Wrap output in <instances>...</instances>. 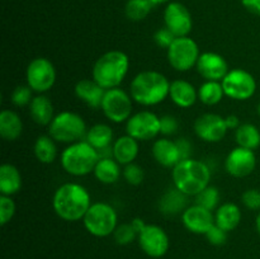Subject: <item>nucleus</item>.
I'll use <instances>...</instances> for the list:
<instances>
[{"instance_id":"1","label":"nucleus","mask_w":260,"mask_h":259,"mask_svg":"<svg viewBox=\"0 0 260 259\" xmlns=\"http://www.w3.org/2000/svg\"><path fill=\"white\" fill-rule=\"evenodd\" d=\"M90 206V195L86 188L78 183L60 185L52 198V207L56 215L65 221L81 220Z\"/></svg>"},{"instance_id":"2","label":"nucleus","mask_w":260,"mask_h":259,"mask_svg":"<svg viewBox=\"0 0 260 259\" xmlns=\"http://www.w3.org/2000/svg\"><path fill=\"white\" fill-rule=\"evenodd\" d=\"M170 83L167 76L154 70L141 71L131 81L129 93L136 103L145 107L156 106L169 95Z\"/></svg>"},{"instance_id":"3","label":"nucleus","mask_w":260,"mask_h":259,"mask_svg":"<svg viewBox=\"0 0 260 259\" xmlns=\"http://www.w3.org/2000/svg\"><path fill=\"white\" fill-rule=\"evenodd\" d=\"M174 187L187 196H197L210 185L211 170L201 160L187 159L178 163L172 172Z\"/></svg>"},{"instance_id":"4","label":"nucleus","mask_w":260,"mask_h":259,"mask_svg":"<svg viewBox=\"0 0 260 259\" xmlns=\"http://www.w3.org/2000/svg\"><path fill=\"white\" fill-rule=\"evenodd\" d=\"M129 69V58L124 52L112 50L103 53L93 66V79L106 90L118 88Z\"/></svg>"},{"instance_id":"5","label":"nucleus","mask_w":260,"mask_h":259,"mask_svg":"<svg viewBox=\"0 0 260 259\" xmlns=\"http://www.w3.org/2000/svg\"><path fill=\"white\" fill-rule=\"evenodd\" d=\"M99 154L90 144L84 140L70 144L61 154V165L63 170L74 177H84L94 172Z\"/></svg>"},{"instance_id":"6","label":"nucleus","mask_w":260,"mask_h":259,"mask_svg":"<svg viewBox=\"0 0 260 259\" xmlns=\"http://www.w3.org/2000/svg\"><path fill=\"white\" fill-rule=\"evenodd\" d=\"M86 124L83 117L74 112H61L53 117L48 126V134L55 141L74 144L80 141L86 135Z\"/></svg>"},{"instance_id":"7","label":"nucleus","mask_w":260,"mask_h":259,"mask_svg":"<svg viewBox=\"0 0 260 259\" xmlns=\"http://www.w3.org/2000/svg\"><path fill=\"white\" fill-rule=\"evenodd\" d=\"M84 226L89 234L96 238H106L114 233L118 221L116 210L104 202L91 203L83 218Z\"/></svg>"},{"instance_id":"8","label":"nucleus","mask_w":260,"mask_h":259,"mask_svg":"<svg viewBox=\"0 0 260 259\" xmlns=\"http://www.w3.org/2000/svg\"><path fill=\"white\" fill-rule=\"evenodd\" d=\"M200 48L193 38L177 37L168 48V61L177 71H188L197 65Z\"/></svg>"},{"instance_id":"9","label":"nucleus","mask_w":260,"mask_h":259,"mask_svg":"<svg viewBox=\"0 0 260 259\" xmlns=\"http://www.w3.org/2000/svg\"><path fill=\"white\" fill-rule=\"evenodd\" d=\"M226 96L235 101H246L256 90V81L250 73L244 69H234L221 81Z\"/></svg>"},{"instance_id":"10","label":"nucleus","mask_w":260,"mask_h":259,"mask_svg":"<svg viewBox=\"0 0 260 259\" xmlns=\"http://www.w3.org/2000/svg\"><path fill=\"white\" fill-rule=\"evenodd\" d=\"M101 108L109 121L122 123L131 117L132 98L119 88L108 89L104 93Z\"/></svg>"},{"instance_id":"11","label":"nucleus","mask_w":260,"mask_h":259,"mask_svg":"<svg viewBox=\"0 0 260 259\" xmlns=\"http://www.w3.org/2000/svg\"><path fill=\"white\" fill-rule=\"evenodd\" d=\"M25 79L33 91L41 94L48 91L56 81L55 66L46 57L33 58L25 71Z\"/></svg>"},{"instance_id":"12","label":"nucleus","mask_w":260,"mask_h":259,"mask_svg":"<svg viewBox=\"0 0 260 259\" xmlns=\"http://www.w3.org/2000/svg\"><path fill=\"white\" fill-rule=\"evenodd\" d=\"M127 135L137 141H147L160 134V117L150 111L132 114L126 123Z\"/></svg>"},{"instance_id":"13","label":"nucleus","mask_w":260,"mask_h":259,"mask_svg":"<svg viewBox=\"0 0 260 259\" xmlns=\"http://www.w3.org/2000/svg\"><path fill=\"white\" fill-rule=\"evenodd\" d=\"M165 27L175 37H185L193 28V19L189 10L179 2H172L164 10Z\"/></svg>"},{"instance_id":"14","label":"nucleus","mask_w":260,"mask_h":259,"mask_svg":"<svg viewBox=\"0 0 260 259\" xmlns=\"http://www.w3.org/2000/svg\"><path fill=\"white\" fill-rule=\"evenodd\" d=\"M142 251L152 258L165 255L169 249V238L164 229L157 225H146L137 236Z\"/></svg>"},{"instance_id":"15","label":"nucleus","mask_w":260,"mask_h":259,"mask_svg":"<svg viewBox=\"0 0 260 259\" xmlns=\"http://www.w3.org/2000/svg\"><path fill=\"white\" fill-rule=\"evenodd\" d=\"M223 117L216 113H205L194 121V132L206 142H220L228 132Z\"/></svg>"},{"instance_id":"16","label":"nucleus","mask_w":260,"mask_h":259,"mask_svg":"<svg viewBox=\"0 0 260 259\" xmlns=\"http://www.w3.org/2000/svg\"><path fill=\"white\" fill-rule=\"evenodd\" d=\"M256 165V157L254 150L245 149V147H235L229 152L225 160L226 172L235 178L248 177L254 172Z\"/></svg>"},{"instance_id":"17","label":"nucleus","mask_w":260,"mask_h":259,"mask_svg":"<svg viewBox=\"0 0 260 259\" xmlns=\"http://www.w3.org/2000/svg\"><path fill=\"white\" fill-rule=\"evenodd\" d=\"M196 66L200 75L208 81H222L229 73L226 60L216 52H205L200 55Z\"/></svg>"},{"instance_id":"18","label":"nucleus","mask_w":260,"mask_h":259,"mask_svg":"<svg viewBox=\"0 0 260 259\" xmlns=\"http://www.w3.org/2000/svg\"><path fill=\"white\" fill-rule=\"evenodd\" d=\"M182 221L185 229L193 234H205L215 225V217L212 211L202 207V206H190L183 212Z\"/></svg>"},{"instance_id":"19","label":"nucleus","mask_w":260,"mask_h":259,"mask_svg":"<svg viewBox=\"0 0 260 259\" xmlns=\"http://www.w3.org/2000/svg\"><path fill=\"white\" fill-rule=\"evenodd\" d=\"M106 89L102 88L94 79H83L75 85V94L81 102L90 108L98 109L102 107Z\"/></svg>"},{"instance_id":"20","label":"nucleus","mask_w":260,"mask_h":259,"mask_svg":"<svg viewBox=\"0 0 260 259\" xmlns=\"http://www.w3.org/2000/svg\"><path fill=\"white\" fill-rule=\"evenodd\" d=\"M152 156L165 168H174L180 161L177 142L169 139H159L154 142Z\"/></svg>"},{"instance_id":"21","label":"nucleus","mask_w":260,"mask_h":259,"mask_svg":"<svg viewBox=\"0 0 260 259\" xmlns=\"http://www.w3.org/2000/svg\"><path fill=\"white\" fill-rule=\"evenodd\" d=\"M169 96L180 108H189L197 101L198 91L189 81L178 79L170 83Z\"/></svg>"},{"instance_id":"22","label":"nucleus","mask_w":260,"mask_h":259,"mask_svg":"<svg viewBox=\"0 0 260 259\" xmlns=\"http://www.w3.org/2000/svg\"><path fill=\"white\" fill-rule=\"evenodd\" d=\"M188 196L184 195L182 190L178 188H170L164 195L161 196L159 201V210L162 215L174 216L183 211L187 210Z\"/></svg>"},{"instance_id":"23","label":"nucleus","mask_w":260,"mask_h":259,"mask_svg":"<svg viewBox=\"0 0 260 259\" xmlns=\"http://www.w3.org/2000/svg\"><path fill=\"white\" fill-rule=\"evenodd\" d=\"M112 150H113V157L119 164H131L139 155V142L129 135H126V136L118 137L113 142Z\"/></svg>"},{"instance_id":"24","label":"nucleus","mask_w":260,"mask_h":259,"mask_svg":"<svg viewBox=\"0 0 260 259\" xmlns=\"http://www.w3.org/2000/svg\"><path fill=\"white\" fill-rule=\"evenodd\" d=\"M22 187V177L14 165L3 164L0 167V193L3 196H9L18 193Z\"/></svg>"},{"instance_id":"25","label":"nucleus","mask_w":260,"mask_h":259,"mask_svg":"<svg viewBox=\"0 0 260 259\" xmlns=\"http://www.w3.org/2000/svg\"><path fill=\"white\" fill-rule=\"evenodd\" d=\"M241 221V210L235 203H223L217 208L215 215V223L225 231H233Z\"/></svg>"},{"instance_id":"26","label":"nucleus","mask_w":260,"mask_h":259,"mask_svg":"<svg viewBox=\"0 0 260 259\" xmlns=\"http://www.w3.org/2000/svg\"><path fill=\"white\" fill-rule=\"evenodd\" d=\"M29 113L33 121L41 126H50L53 119V106L46 95H37L29 104Z\"/></svg>"},{"instance_id":"27","label":"nucleus","mask_w":260,"mask_h":259,"mask_svg":"<svg viewBox=\"0 0 260 259\" xmlns=\"http://www.w3.org/2000/svg\"><path fill=\"white\" fill-rule=\"evenodd\" d=\"M23 123L15 112L4 109L0 113V136L7 141H14L22 135Z\"/></svg>"},{"instance_id":"28","label":"nucleus","mask_w":260,"mask_h":259,"mask_svg":"<svg viewBox=\"0 0 260 259\" xmlns=\"http://www.w3.org/2000/svg\"><path fill=\"white\" fill-rule=\"evenodd\" d=\"M119 163L114 157H104L99 159L94 168V175L103 184H113L121 177Z\"/></svg>"},{"instance_id":"29","label":"nucleus","mask_w":260,"mask_h":259,"mask_svg":"<svg viewBox=\"0 0 260 259\" xmlns=\"http://www.w3.org/2000/svg\"><path fill=\"white\" fill-rule=\"evenodd\" d=\"M112 140H113V131L108 124L104 123L94 124L86 131L85 135V141L96 150L112 146Z\"/></svg>"},{"instance_id":"30","label":"nucleus","mask_w":260,"mask_h":259,"mask_svg":"<svg viewBox=\"0 0 260 259\" xmlns=\"http://www.w3.org/2000/svg\"><path fill=\"white\" fill-rule=\"evenodd\" d=\"M236 142L240 147L249 150H255L260 145V131L258 127L251 123H244L236 128Z\"/></svg>"},{"instance_id":"31","label":"nucleus","mask_w":260,"mask_h":259,"mask_svg":"<svg viewBox=\"0 0 260 259\" xmlns=\"http://www.w3.org/2000/svg\"><path fill=\"white\" fill-rule=\"evenodd\" d=\"M223 88L220 81H208L203 83L198 89V99L206 106H215L222 101Z\"/></svg>"},{"instance_id":"32","label":"nucleus","mask_w":260,"mask_h":259,"mask_svg":"<svg viewBox=\"0 0 260 259\" xmlns=\"http://www.w3.org/2000/svg\"><path fill=\"white\" fill-rule=\"evenodd\" d=\"M35 155L37 160L43 164H51L56 159L57 149L55 140L51 136H40L35 142Z\"/></svg>"},{"instance_id":"33","label":"nucleus","mask_w":260,"mask_h":259,"mask_svg":"<svg viewBox=\"0 0 260 259\" xmlns=\"http://www.w3.org/2000/svg\"><path fill=\"white\" fill-rule=\"evenodd\" d=\"M152 8L150 0H128L124 5V14L132 22H140L150 14Z\"/></svg>"},{"instance_id":"34","label":"nucleus","mask_w":260,"mask_h":259,"mask_svg":"<svg viewBox=\"0 0 260 259\" xmlns=\"http://www.w3.org/2000/svg\"><path fill=\"white\" fill-rule=\"evenodd\" d=\"M218 202H220V192H218L217 188L212 187V185H207L205 189L201 190L196 196V205L202 206L210 211L215 210Z\"/></svg>"},{"instance_id":"35","label":"nucleus","mask_w":260,"mask_h":259,"mask_svg":"<svg viewBox=\"0 0 260 259\" xmlns=\"http://www.w3.org/2000/svg\"><path fill=\"white\" fill-rule=\"evenodd\" d=\"M113 236L117 244H119V245H128L129 243H132L139 236V234L135 231L131 222H129L117 226L113 233Z\"/></svg>"},{"instance_id":"36","label":"nucleus","mask_w":260,"mask_h":259,"mask_svg":"<svg viewBox=\"0 0 260 259\" xmlns=\"http://www.w3.org/2000/svg\"><path fill=\"white\" fill-rule=\"evenodd\" d=\"M15 213V203L9 196H0V223L7 225Z\"/></svg>"},{"instance_id":"37","label":"nucleus","mask_w":260,"mask_h":259,"mask_svg":"<svg viewBox=\"0 0 260 259\" xmlns=\"http://www.w3.org/2000/svg\"><path fill=\"white\" fill-rule=\"evenodd\" d=\"M123 178L126 182L131 185H140L144 180V170L140 165L131 163V164L124 165L123 169Z\"/></svg>"},{"instance_id":"38","label":"nucleus","mask_w":260,"mask_h":259,"mask_svg":"<svg viewBox=\"0 0 260 259\" xmlns=\"http://www.w3.org/2000/svg\"><path fill=\"white\" fill-rule=\"evenodd\" d=\"M32 89L28 85H18L12 93V102L17 107H24L32 102Z\"/></svg>"},{"instance_id":"39","label":"nucleus","mask_w":260,"mask_h":259,"mask_svg":"<svg viewBox=\"0 0 260 259\" xmlns=\"http://www.w3.org/2000/svg\"><path fill=\"white\" fill-rule=\"evenodd\" d=\"M206 238H207V240L210 241L212 245H223V244L226 243V240H228V231H225L223 229H221L220 226H217L215 223V225L206 233Z\"/></svg>"},{"instance_id":"40","label":"nucleus","mask_w":260,"mask_h":259,"mask_svg":"<svg viewBox=\"0 0 260 259\" xmlns=\"http://www.w3.org/2000/svg\"><path fill=\"white\" fill-rule=\"evenodd\" d=\"M241 202L246 208L253 211L260 210V190L259 189H248L241 196Z\"/></svg>"},{"instance_id":"41","label":"nucleus","mask_w":260,"mask_h":259,"mask_svg":"<svg viewBox=\"0 0 260 259\" xmlns=\"http://www.w3.org/2000/svg\"><path fill=\"white\" fill-rule=\"evenodd\" d=\"M175 38L177 37H175V36L173 35V33L170 32L167 27L160 28V29H157L154 35L155 43H156L159 47L167 48V50L170 47V45L174 42Z\"/></svg>"},{"instance_id":"42","label":"nucleus","mask_w":260,"mask_h":259,"mask_svg":"<svg viewBox=\"0 0 260 259\" xmlns=\"http://www.w3.org/2000/svg\"><path fill=\"white\" fill-rule=\"evenodd\" d=\"M178 123L177 118L173 116H162L160 117V134L165 135V136H170V135L175 134L178 131Z\"/></svg>"},{"instance_id":"43","label":"nucleus","mask_w":260,"mask_h":259,"mask_svg":"<svg viewBox=\"0 0 260 259\" xmlns=\"http://www.w3.org/2000/svg\"><path fill=\"white\" fill-rule=\"evenodd\" d=\"M177 146L179 150V157L180 161L182 160L190 159V154H192V146H190V142L187 139H179L177 140Z\"/></svg>"},{"instance_id":"44","label":"nucleus","mask_w":260,"mask_h":259,"mask_svg":"<svg viewBox=\"0 0 260 259\" xmlns=\"http://www.w3.org/2000/svg\"><path fill=\"white\" fill-rule=\"evenodd\" d=\"M241 4L251 14L260 17V0H241Z\"/></svg>"},{"instance_id":"45","label":"nucleus","mask_w":260,"mask_h":259,"mask_svg":"<svg viewBox=\"0 0 260 259\" xmlns=\"http://www.w3.org/2000/svg\"><path fill=\"white\" fill-rule=\"evenodd\" d=\"M225 122H226V126H228L229 130L238 128V127L240 126V123H239L238 116H234V114H230V116L226 117Z\"/></svg>"},{"instance_id":"46","label":"nucleus","mask_w":260,"mask_h":259,"mask_svg":"<svg viewBox=\"0 0 260 259\" xmlns=\"http://www.w3.org/2000/svg\"><path fill=\"white\" fill-rule=\"evenodd\" d=\"M131 225H132V228L135 229V231H136L137 234H140L145 229L146 223L144 222V220H142V218L136 217V218H134V220L131 221Z\"/></svg>"},{"instance_id":"47","label":"nucleus","mask_w":260,"mask_h":259,"mask_svg":"<svg viewBox=\"0 0 260 259\" xmlns=\"http://www.w3.org/2000/svg\"><path fill=\"white\" fill-rule=\"evenodd\" d=\"M150 2L152 3V5H161V4H165V3L170 2V0H150Z\"/></svg>"},{"instance_id":"48","label":"nucleus","mask_w":260,"mask_h":259,"mask_svg":"<svg viewBox=\"0 0 260 259\" xmlns=\"http://www.w3.org/2000/svg\"><path fill=\"white\" fill-rule=\"evenodd\" d=\"M255 226H256V231H258V234L260 235V212L258 213V216H256Z\"/></svg>"},{"instance_id":"49","label":"nucleus","mask_w":260,"mask_h":259,"mask_svg":"<svg viewBox=\"0 0 260 259\" xmlns=\"http://www.w3.org/2000/svg\"><path fill=\"white\" fill-rule=\"evenodd\" d=\"M258 112H259V114H260V103H259V107H258Z\"/></svg>"}]
</instances>
